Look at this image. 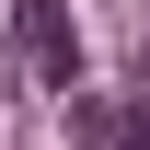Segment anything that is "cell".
Masks as SVG:
<instances>
[{"label": "cell", "mask_w": 150, "mask_h": 150, "mask_svg": "<svg viewBox=\"0 0 150 150\" xmlns=\"http://www.w3.org/2000/svg\"><path fill=\"white\" fill-rule=\"evenodd\" d=\"M12 35H23V69H35L46 93H69V81H81V35H69V0H12Z\"/></svg>", "instance_id": "6da1fadb"}, {"label": "cell", "mask_w": 150, "mask_h": 150, "mask_svg": "<svg viewBox=\"0 0 150 150\" xmlns=\"http://www.w3.org/2000/svg\"><path fill=\"white\" fill-rule=\"evenodd\" d=\"M81 150H150V93H81Z\"/></svg>", "instance_id": "7a4b0ae2"}, {"label": "cell", "mask_w": 150, "mask_h": 150, "mask_svg": "<svg viewBox=\"0 0 150 150\" xmlns=\"http://www.w3.org/2000/svg\"><path fill=\"white\" fill-rule=\"evenodd\" d=\"M139 81H150V46H139Z\"/></svg>", "instance_id": "3957f363"}]
</instances>
